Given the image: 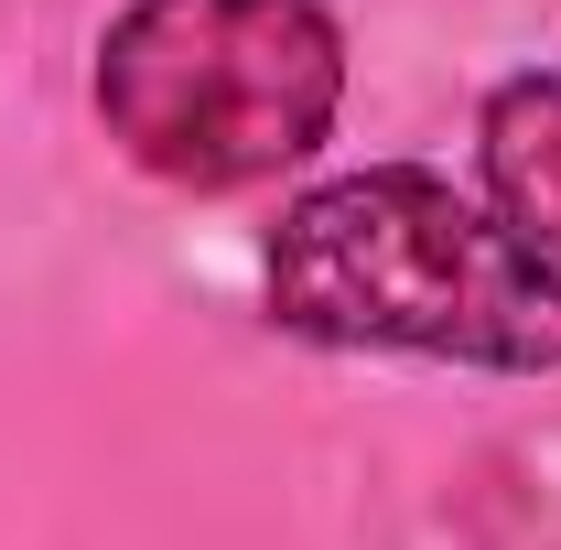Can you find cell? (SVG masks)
Returning a JSON list of instances; mask_svg holds the SVG:
<instances>
[{
    "label": "cell",
    "instance_id": "obj_2",
    "mask_svg": "<svg viewBox=\"0 0 561 550\" xmlns=\"http://www.w3.org/2000/svg\"><path fill=\"white\" fill-rule=\"evenodd\" d=\"M346 108L324 0H130L98 33V119L140 173L238 195L291 173Z\"/></svg>",
    "mask_w": 561,
    "mask_h": 550
},
{
    "label": "cell",
    "instance_id": "obj_1",
    "mask_svg": "<svg viewBox=\"0 0 561 550\" xmlns=\"http://www.w3.org/2000/svg\"><path fill=\"white\" fill-rule=\"evenodd\" d=\"M271 313L313 345H389L443 367H561V271L465 184L378 162L313 184L271 238Z\"/></svg>",
    "mask_w": 561,
    "mask_h": 550
},
{
    "label": "cell",
    "instance_id": "obj_3",
    "mask_svg": "<svg viewBox=\"0 0 561 550\" xmlns=\"http://www.w3.org/2000/svg\"><path fill=\"white\" fill-rule=\"evenodd\" d=\"M486 184L496 216L561 271V76H507L486 98Z\"/></svg>",
    "mask_w": 561,
    "mask_h": 550
}]
</instances>
